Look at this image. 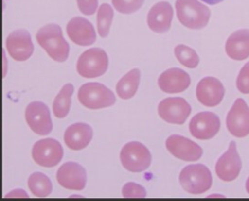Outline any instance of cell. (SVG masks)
Segmentation results:
<instances>
[{
    "mask_svg": "<svg viewBox=\"0 0 249 201\" xmlns=\"http://www.w3.org/2000/svg\"><path fill=\"white\" fill-rule=\"evenodd\" d=\"M36 40L53 60L64 62L68 58L69 45L58 24L49 23L42 26L36 33Z\"/></svg>",
    "mask_w": 249,
    "mask_h": 201,
    "instance_id": "6da1fadb",
    "label": "cell"
},
{
    "mask_svg": "<svg viewBox=\"0 0 249 201\" xmlns=\"http://www.w3.org/2000/svg\"><path fill=\"white\" fill-rule=\"evenodd\" d=\"M176 16L178 20L187 28L201 29L210 18V10L198 0H176Z\"/></svg>",
    "mask_w": 249,
    "mask_h": 201,
    "instance_id": "7a4b0ae2",
    "label": "cell"
},
{
    "mask_svg": "<svg viewBox=\"0 0 249 201\" xmlns=\"http://www.w3.org/2000/svg\"><path fill=\"white\" fill-rule=\"evenodd\" d=\"M179 183L185 191L191 194H201L211 187L212 175L203 164H190L182 169Z\"/></svg>",
    "mask_w": 249,
    "mask_h": 201,
    "instance_id": "3957f363",
    "label": "cell"
},
{
    "mask_svg": "<svg viewBox=\"0 0 249 201\" xmlns=\"http://www.w3.org/2000/svg\"><path fill=\"white\" fill-rule=\"evenodd\" d=\"M80 103L88 109L97 110L112 106L116 102L115 94L100 83H86L78 90Z\"/></svg>",
    "mask_w": 249,
    "mask_h": 201,
    "instance_id": "277c9868",
    "label": "cell"
},
{
    "mask_svg": "<svg viewBox=\"0 0 249 201\" xmlns=\"http://www.w3.org/2000/svg\"><path fill=\"white\" fill-rule=\"evenodd\" d=\"M107 68L108 56L100 48H91L84 51L76 64L78 74L88 79L100 77L107 71Z\"/></svg>",
    "mask_w": 249,
    "mask_h": 201,
    "instance_id": "5b68a950",
    "label": "cell"
},
{
    "mask_svg": "<svg viewBox=\"0 0 249 201\" xmlns=\"http://www.w3.org/2000/svg\"><path fill=\"white\" fill-rule=\"evenodd\" d=\"M120 159L122 165L132 173L143 172L151 164L152 155L142 143L132 141L126 143L121 150Z\"/></svg>",
    "mask_w": 249,
    "mask_h": 201,
    "instance_id": "8992f818",
    "label": "cell"
},
{
    "mask_svg": "<svg viewBox=\"0 0 249 201\" xmlns=\"http://www.w3.org/2000/svg\"><path fill=\"white\" fill-rule=\"evenodd\" d=\"M33 160L43 167H53L57 165L63 156V149L57 140L46 138L37 141L32 148Z\"/></svg>",
    "mask_w": 249,
    "mask_h": 201,
    "instance_id": "52a82bcc",
    "label": "cell"
},
{
    "mask_svg": "<svg viewBox=\"0 0 249 201\" xmlns=\"http://www.w3.org/2000/svg\"><path fill=\"white\" fill-rule=\"evenodd\" d=\"M25 120L29 128L38 135L45 136L52 132L53 122L48 106L41 101H33L25 108Z\"/></svg>",
    "mask_w": 249,
    "mask_h": 201,
    "instance_id": "ba28073f",
    "label": "cell"
},
{
    "mask_svg": "<svg viewBox=\"0 0 249 201\" xmlns=\"http://www.w3.org/2000/svg\"><path fill=\"white\" fill-rule=\"evenodd\" d=\"M192 108L190 104L182 97H168L159 103L158 113L160 118L168 123L183 124Z\"/></svg>",
    "mask_w": 249,
    "mask_h": 201,
    "instance_id": "9c48e42d",
    "label": "cell"
},
{
    "mask_svg": "<svg viewBox=\"0 0 249 201\" xmlns=\"http://www.w3.org/2000/svg\"><path fill=\"white\" fill-rule=\"evenodd\" d=\"M226 124L229 132L237 138L249 134V107L242 98H237L230 109Z\"/></svg>",
    "mask_w": 249,
    "mask_h": 201,
    "instance_id": "30bf717a",
    "label": "cell"
},
{
    "mask_svg": "<svg viewBox=\"0 0 249 201\" xmlns=\"http://www.w3.org/2000/svg\"><path fill=\"white\" fill-rule=\"evenodd\" d=\"M219 117L212 112H200L195 115L190 123L189 130L192 136L198 140H209L220 130Z\"/></svg>",
    "mask_w": 249,
    "mask_h": 201,
    "instance_id": "8fae6325",
    "label": "cell"
},
{
    "mask_svg": "<svg viewBox=\"0 0 249 201\" xmlns=\"http://www.w3.org/2000/svg\"><path fill=\"white\" fill-rule=\"evenodd\" d=\"M241 166L242 163L236 150V144L234 141H231L227 151L222 154L216 162V174L222 181L231 182L238 177Z\"/></svg>",
    "mask_w": 249,
    "mask_h": 201,
    "instance_id": "7c38bea8",
    "label": "cell"
},
{
    "mask_svg": "<svg viewBox=\"0 0 249 201\" xmlns=\"http://www.w3.org/2000/svg\"><path fill=\"white\" fill-rule=\"evenodd\" d=\"M167 151L184 161H196L202 155V149L194 141L177 134L170 135L165 141Z\"/></svg>",
    "mask_w": 249,
    "mask_h": 201,
    "instance_id": "4fadbf2b",
    "label": "cell"
},
{
    "mask_svg": "<svg viewBox=\"0 0 249 201\" xmlns=\"http://www.w3.org/2000/svg\"><path fill=\"white\" fill-rule=\"evenodd\" d=\"M9 54L17 61L27 60L34 50L30 33L25 29L12 31L6 40Z\"/></svg>",
    "mask_w": 249,
    "mask_h": 201,
    "instance_id": "5bb4252c",
    "label": "cell"
},
{
    "mask_svg": "<svg viewBox=\"0 0 249 201\" xmlns=\"http://www.w3.org/2000/svg\"><path fill=\"white\" fill-rule=\"evenodd\" d=\"M58 184L67 189L82 190L86 186V170L79 163L68 161L63 163L56 172Z\"/></svg>",
    "mask_w": 249,
    "mask_h": 201,
    "instance_id": "9a60e30c",
    "label": "cell"
},
{
    "mask_svg": "<svg viewBox=\"0 0 249 201\" xmlns=\"http://www.w3.org/2000/svg\"><path fill=\"white\" fill-rule=\"evenodd\" d=\"M197 100L206 107H215L219 105L225 95L223 84L214 77L202 78L196 89Z\"/></svg>",
    "mask_w": 249,
    "mask_h": 201,
    "instance_id": "2e32d148",
    "label": "cell"
},
{
    "mask_svg": "<svg viewBox=\"0 0 249 201\" xmlns=\"http://www.w3.org/2000/svg\"><path fill=\"white\" fill-rule=\"evenodd\" d=\"M66 32L70 40L79 46H90L96 40L93 25L82 17L71 18L67 23Z\"/></svg>",
    "mask_w": 249,
    "mask_h": 201,
    "instance_id": "e0dca14e",
    "label": "cell"
},
{
    "mask_svg": "<svg viewBox=\"0 0 249 201\" xmlns=\"http://www.w3.org/2000/svg\"><path fill=\"white\" fill-rule=\"evenodd\" d=\"M173 17L172 6L166 1L153 5L147 16L149 28L156 33H164L169 30Z\"/></svg>",
    "mask_w": 249,
    "mask_h": 201,
    "instance_id": "ac0fdd59",
    "label": "cell"
},
{
    "mask_svg": "<svg viewBox=\"0 0 249 201\" xmlns=\"http://www.w3.org/2000/svg\"><path fill=\"white\" fill-rule=\"evenodd\" d=\"M191 84V78L187 72L180 68H170L162 72L158 84L165 93H179L186 90Z\"/></svg>",
    "mask_w": 249,
    "mask_h": 201,
    "instance_id": "d6986e66",
    "label": "cell"
},
{
    "mask_svg": "<svg viewBox=\"0 0 249 201\" xmlns=\"http://www.w3.org/2000/svg\"><path fill=\"white\" fill-rule=\"evenodd\" d=\"M92 128L84 122H77L69 125L64 132L65 145L74 151L86 148L92 139Z\"/></svg>",
    "mask_w": 249,
    "mask_h": 201,
    "instance_id": "ffe728a7",
    "label": "cell"
},
{
    "mask_svg": "<svg viewBox=\"0 0 249 201\" xmlns=\"http://www.w3.org/2000/svg\"><path fill=\"white\" fill-rule=\"evenodd\" d=\"M227 55L233 60H244L249 56V29H240L230 35L225 46Z\"/></svg>",
    "mask_w": 249,
    "mask_h": 201,
    "instance_id": "44dd1931",
    "label": "cell"
},
{
    "mask_svg": "<svg viewBox=\"0 0 249 201\" xmlns=\"http://www.w3.org/2000/svg\"><path fill=\"white\" fill-rule=\"evenodd\" d=\"M140 83V70L137 68L127 72L117 83L116 91L120 98L129 99L136 93Z\"/></svg>",
    "mask_w": 249,
    "mask_h": 201,
    "instance_id": "7402d4cb",
    "label": "cell"
},
{
    "mask_svg": "<svg viewBox=\"0 0 249 201\" xmlns=\"http://www.w3.org/2000/svg\"><path fill=\"white\" fill-rule=\"evenodd\" d=\"M74 92L72 84H66L60 89L53 103V112L57 118L65 117L71 107V96Z\"/></svg>",
    "mask_w": 249,
    "mask_h": 201,
    "instance_id": "603a6c76",
    "label": "cell"
},
{
    "mask_svg": "<svg viewBox=\"0 0 249 201\" xmlns=\"http://www.w3.org/2000/svg\"><path fill=\"white\" fill-rule=\"evenodd\" d=\"M28 187L37 197H47L53 190V184L47 175L41 172L32 173L28 178Z\"/></svg>",
    "mask_w": 249,
    "mask_h": 201,
    "instance_id": "cb8c5ba5",
    "label": "cell"
},
{
    "mask_svg": "<svg viewBox=\"0 0 249 201\" xmlns=\"http://www.w3.org/2000/svg\"><path fill=\"white\" fill-rule=\"evenodd\" d=\"M114 12L109 4H101L97 11V31L100 37L105 38L108 36L110 26L113 20Z\"/></svg>",
    "mask_w": 249,
    "mask_h": 201,
    "instance_id": "d4e9b609",
    "label": "cell"
},
{
    "mask_svg": "<svg viewBox=\"0 0 249 201\" xmlns=\"http://www.w3.org/2000/svg\"><path fill=\"white\" fill-rule=\"evenodd\" d=\"M174 54L177 60L188 68H196L198 65L199 57L195 50L185 45H177L174 48Z\"/></svg>",
    "mask_w": 249,
    "mask_h": 201,
    "instance_id": "484cf974",
    "label": "cell"
},
{
    "mask_svg": "<svg viewBox=\"0 0 249 201\" xmlns=\"http://www.w3.org/2000/svg\"><path fill=\"white\" fill-rule=\"evenodd\" d=\"M143 3L144 0H112L114 8L118 12L125 15H129L138 11Z\"/></svg>",
    "mask_w": 249,
    "mask_h": 201,
    "instance_id": "4316f807",
    "label": "cell"
},
{
    "mask_svg": "<svg viewBox=\"0 0 249 201\" xmlns=\"http://www.w3.org/2000/svg\"><path fill=\"white\" fill-rule=\"evenodd\" d=\"M123 197L125 198H144L147 196L146 189L136 183H126L122 189Z\"/></svg>",
    "mask_w": 249,
    "mask_h": 201,
    "instance_id": "83f0119b",
    "label": "cell"
},
{
    "mask_svg": "<svg viewBox=\"0 0 249 201\" xmlns=\"http://www.w3.org/2000/svg\"><path fill=\"white\" fill-rule=\"evenodd\" d=\"M236 87L243 94H249V62L241 68L236 78Z\"/></svg>",
    "mask_w": 249,
    "mask_h": 201,
    "instance_id": "f1b7e54d",
    "label": "cell"
},
{
    "mask_svg": "<svg viewBox=\"0 0 249 201\" xmlns=\"http://www.w3.org/2000/svg\"><path fill=\"white\" fill-rule=\"evenodd\" d=\"M77 4L82 14L90 16L95 13L98 6V0H77Z\"/></svg>",
    "mask_w": 249,
    "mask_h": 201,
    "instance_id": "f546056e",
    "label": "cell"
},
{
    "mask_svg": "<svg viewBox=\"0 0 249 201\" xmlns=\"http://www.w3.org/2000/svg\"><path fill=\"white\" fill-rule=\"evenodd\" d=\"M202 1L207 3V4H209V5H215V4H218V3H220V2H222L224 0H202Z\"/></svg>",
    "mask_w": 249,
    "mask_h": 201,
    "instance_id": "4dcf8cb0",
    "label": "cell"
},
{
    "mask_svg": "<svg viewBox=\"0 0 249 201\" xmlns=\"http://www.w3.org/2000/svg\"><path fill=\"white\" fill-rule=\"evenodd\" d=\"M245 187H246V191H247V192H248V194H249V178H248V179H247V181H246Z\"/></svg>",
    "mask_w": 249,
    "mask_h": 201,
    "instance_id": "1f68e13d",
    "label": "cell"
}]
</instances>
